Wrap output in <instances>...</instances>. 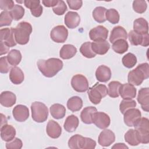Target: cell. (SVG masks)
I'll return each instance as SVG.
<instances>
[{
  "instance_id": "6da1fadb",
  "label": "cell",
  "mask_w": 149,
  "mask_h": 149,
  "mask_svg": "<svg viewBox=\"0 0 149 149\" xmlns=\"http://www.w3.org/2000/svg\"><path fill=\"white\" fill-rule=\"evenodd\" d=\"M37 64L41 73L47 77L55 76L63 66L62 61L56 58H51L47 60L40 59Z\"/></svg>"
},
{
  "instance_id": "7a4b0ae2",
  "label": "cell",
  "mask_w": 149,
  "mask_h": 149,
  "mask_svg": "<svg viewBox=\"0 0 149 149\" xmlns=\"http://www.w3.org/2000/svg\"><path fill=\"white\" fill-rule=\"evenodd\" d=\"M149 77V65L148 63L139 65L134 69L130 71L127 76L129 83L133 86L140 85L144 80Z\"/></svg>"
},
{
  "instance_id": "3957f363",
  "label": "cell",
  "mask_w": 149,
  "mask_h": 149,
  "mask_svg": "<svg viewBox=\"0 0 149 149\" xmlns=\"http://www.w3.org/2000/svg\"><path fill=\"white\" fill-rule=\"evenodd\" d=\"M13 30L15 40L17 44L25 45L28 43L30 35L32 33V26L30 23L21 22L13 28Z\"/></svg>"
},
{
  "instance_id": "277c9868",
  "label": "cell",
  "mask_w": 149,
  "mask_h": 149,
  "mask_svg": "<svg viewBox=\"0 0 149 149\" xmlns=\"http://www.w3.org/2000/svg\"><path fill=\"white\" fill-rule=\"evenodd\" d=\"M133 126L137 132L140 143L148 144L149 143V120L147 118H140L134 123Z\"/></svg>"
},
{
  "instance_id": "5b68a950",
  "label": "cell",
  "mask_w": 149,
  "mask_h": 149,
  "mask_svg": "<svg viewBox=\"0 0 149 149\" xmlns=\"http://www.w3.org/2000/svg\"><path fill=\"white\" fill-rule=\"evenodd\" d=\"M87 93L90 101L97 105L108 94V88L105 85L96 83L93 86L88 88Z\"/></svg>"
},
{
  "instance_id": "8992f818",
  "label": "cell",
  "mask_w": 149,
  "mask_h": 149,
  "mask_svg": "<svg viewBox=\"0 0 149 149\" xmlns=\"http://www.w3.org/2000/svg\"><path fill=\"white\" fill-rule=\"evenodd\" d=\"M32 119L36 122H44L48 116V109L42 102L36 101L31 105Z\"/></svg>"
},
{
  "instance_id": "52a82bcc",
  "label": "cell",
  "mask_w": 149,
  "mask_h": 149,
  "mask_svg": "<svg viewBox=\"0 0 149 149\" xmlns=\"http://www.w3.org/2000/svg\"><path fill=\"white\" fill-rule=\"evenodd\" d=\"M71 86L76 91L83 93L88 89V81L83 74H77L72 77Z\"/></svg>"
},
{
  "instance_id": "ba28073f",
  "label": "cell",
  "mask_w": 149,
  "mask_h": 149,
  "mask_svg": "<svg viewBox=\"0 0 149 149\" xmlns=\"http://www.w3.org/2000/svg\"><path fill=\"white\" fill-rule=\"evenodd\" d=\"M68 36V30L63 25H58L54 27L51 33V38L55 42L63 43L65 42Z\"/></svg>"
},
{
  "instance_id": "9c48e42d",
  "label": "cell",
  "mask_w": 149,
  "mask_h": 149,
  "mask_svg": "<svg viewBox=\"0 0 149 149\" xmlns=\"http://www.w3.org/2000/svg\"><path fill=\"white\" fill-rule=\"evenodd\" d=\"M129 40L133 45H141L143 47H147L149 45L148 33L140 34L133 30H130L128 35Z\"/></svg>"
},
{
  "instance_id": "30bf717a",
  "label": "cell",
  "mask_w": 149,
  "mask_h": 149,
  "mask_svg": "<svg viewBox=\"0 0 149 149\" xmlns=\"http://www.w3.org/2000/svg\"><path fill=\"white\" fill-rule=\"evenodd\" d=\"M93 123L98 128L105 129L107 128L111 123L109 115L102 112H96L93 117Z\"/></svg>"
},
{
  "instance_id": "8fae6325",
  "label": "cell",
  "mask_w": 149,
  "mask_h": 149,
  "mask_svg": "<svg viewBox=\"0 0 149 149\" xmlns=\"http://www.w3.org/2000/svg\"><path fill=\"white\" fill-rule=\"evenodd\" d=\"M123 120L125 125L129 127H132L136 121L141 117V112L137 108H130L124 113Z\"/></svg>"
},
{
  "instance_id": "7c38bea8",
  "label": "cell",
  "mask_w": 149,
  "mask_h": 149,
  "mask_svg": "<svg viewBox=\"0 0 149 149\" xmlns=\"http://www.w3.org/2000/svg\"><path fill=\"white\" fill-rule=\"evenodd\" d=\"M108 36V30L101 25L92 29L89 32V37L94 41L106 40Z\"/></svg>"
},
{
  "instance_id": "4fadbf2b",
  "label": "cell",
  "mask_w": 149,
  "mask_h": 149,
  "mask_svg": "<svg viewBox=\"0 0 149 149\" xmlns=\"http://www.w3.org/2000/svg\"><path fill=\"white\" fill-rule=\"evenodd\" d=\"M1 41L3 42L9 47H13L17 44L15 40L13 27L4 28L0 30Z\"/></svg>"
},
{
  "instance_id": "5bb4252c",
  "label": "cell",
  "mask_w": 149,
  "mask_h": 149,
  "mask_svg": "<svg viewBox=\"0 0 149 149\" xmlns=\"http://www.w3.org/2000/svg\"><path fill=\"white\" fill-rule=\"evenodd\" d=\"M12 114L14 119L16 121L23 122L29 118V111L26 106L19 104L14 107L12 111Z\"/></svg>"
},
{
  "instance_id": "9a60e30c",
  "label": "cell",
  "mask_w": 149,
  "mask_h": 149,
  "mask_svg": "<svg viewBox=\"0 0 149 149\" xmlns=\"http://www.w3.org/2000/svg\"><path fill=\"white\" fill-rule=\"evenodd\" d=\"M115 140V135L114 133L109 129L102 130L98 139V143L102 147H108L112 144Z\"/></svg>"
},
{
  "instance_id": "2e32d148",
  "label": "cell",
  "mask_w": 149,
  "mask_h": 149,
  "mask_svg": "<svg viewBox=\"0 0 149 149\" xmlns=\"http://www.w3.org/2000/svg\"><path fill=\"white\" fill-rule=\"evenodd\" d=\"M136 88L130 83L121 84L119 88V95L123 100L133 99L136 95Z\"/></svg>"
},
{
  "instance_id": "e0dca14e",
  "label": "cell",
  "mask_w": 149,
  "mask_h": 149,
  "mask_svg": "<svg viewBox=\"0 0 149 149\" xmlns=\"http://www.w3.org/2000/svg\"><path fill=\"white\" fill-rule=\"evenodd\" d=\"M64 22L65 25L68 28L73 29L79 25L80 23V17L77 12L69 11L65 15Z\"/></svg>"
},
{
  "instance_id": "ac0fdd59",
  "label": "cell",
  "mask_w": 149,
  "mask_h": 149,
  "mask_svg": "<svg viewBox=\"0 0 149 149\" xmlns=\"http://www.w3.org/2000/svg\"><path fill=\"white\" fill-rule=\"evenodd\" d=\"M137 101L141 105L142 109L146 112L149 111V88H141L138 93Z\"/></svg>"
},
{
  "instance_id": "d6986e66",
  "label": "cell",
  "mask_w": 149,
  "mask_h": 149,
  "mask_svg": "<svg viewBox=\"0 0 149 149\" xmlns=\"http://www.w3.org/2000/svg\"><path fill=\"white\" fill-rule=\"evenodd\" d=\"M46 132L51 138L57 139L62 133V129L58 122L54 120H49L47 125Z\"/></svg>"
},
{
  "instance_id": "ffe728a7",
  "label": "cell",
  "mask_w": 149,
  "mask_h": 149,
  "mask_svg": "<svg viewBox=\"0 0 149 149\" xmlns=\"http://www.w3.org/2000/svg\"><path fill=\"white\" fill-rule=\"evenodd\" d=\"M24 4L27 8L30 9L31 15L34 17H40L42 13V6L40 5V1H24Z\"/></svg>"
},
{
  "instance_id": "44dd1931",
  "label": "cell",
  "mask_w": 149,
  "mask_h": 149,
  "mask_svg": "<svg viewBox=\"0 0 149 149\" xmlns=\"http://www.w3.org/2000/svg\"><path fill=\"white\" fill-rule=\"evenodd\" d=\"M16 101V95L9 91H5L0 95V103L5 107H11Z\"/></svg>"
},
{
  "instance_id": "7402d4cb",
  "label": "cell",
  "mask_w": 149,
  "mask_h": 149,
  "mask_svg": "<svg viewBox=\"0 0 149 149\" xmlns=\"http://www.w3.org/2000/svg\"><path fill=\"white\" fill-rule=\"evenodd\" d=\"M95 77L100 82H107L111 77V71L109 68L105 65L99 66L95 71Z\"/></svg>"
},
{
  "instance_id": "603a6c76",
  "label": "cell",
  "mask_w": 149,
  "mask_h": 149,
  "mask_svg": "<svg viewBox=\"0 0 149 149\" xmlns=\"http://www.w3.org/2000/svg\"><path fill=\"white\" fill-rule=\"evenodd\" d=\"M16 136V130L10 125L5 124L1 127V137L2 140L8 142L12 140Z\"/></svg>"
},
{
  "instance_id": "cb8c5ba5",
  "label": "cell",
  "mask_w": 149,
  "mask_h": 149,
  "mask_svg": "<svg viewBox=\"0 0 149 149\" xmlns=\"http://www.w3.org/2000/svg\"><path fill=\"white\" fill-rule=\"evenodd\" d=\"M127 38V34L126 30L122 26H118L112 29L111 31L109 41L111 43H113L115 41L119 40H126Z\"/></svg>"
},
{
  "instance_id": "d4e9b609",
  "label": "cell",
  "mask_w": 149,
  "mask_h": 149,
  "mask_svg": "<svg viewBox=\"0 0 149 149\" xmlns=\"http://www.w3.org/2000/svg\"><path fill=\"white\" fill-rule=\"evenodd\" d=\"M91 48L96 54L104 55L109 49L110 45L107 40L94 41L91 42Z\"/></svg>"
},
{
  "instance_id": "484cf974",
  "label": "cell",
  "mask_w": 149,
  "mask_h": 149,
  "mask_svg": "<svg viewBox=\"0 0 149 149\" xmlns=\"http://www.w3.org/2000/svg\"><path fill=\"white\" fill-rule=\"evenodd\" d=\"M24 79V75L21 69L17 66L13 67L9 73V79L14 84H21Z\"/></svg>"
},
{
  "instance_id": "4316f807",
  "label": "cell",
  "mask_w": 149,
  "mask_h": 149,
  "mask_svg": "<svg viewBox=\"0 0 149 149\" xmlns=\"http://www.w3.org/2000/svg\"><path fill=\"white\" fill-rule=\"evenodd\" d=\"M133 31L140 34L148 33V24L147 21L143 17H139L134 20L133 22Z\"/></svg>"
},
{
  "instance_id": "83f0119b",
  "label": "cell",
  "mask_w": 149,
  "mask_h": 149,
  "mask_svg": "<svg viewBox=\"0 0 149 149\" xmlns=\"http://www.w3.org/2000/svg\"><path fill=\"white\" fill-rule=\"evenodd\" d=\"M97 109L94 107H87L84 108L80 113V118L81 121L86 124L93 123V117Z\"/></svg>"
},
{
  "instance_id": "f1b7e54d",
  "label": "cell",
  "mask_w": 149,
  "mask_h": 149,
  "mask_svg": "<svg viewBox=\"0 0 149 149\" xmlns=\"http://www.w3.org/2000/svg\"><path fill=\"white\" fill-rule=\"evenodd\" d=\"M77 52L76 48L72 44H65L61 48L59 55L63 59H69L73 58Z\"/></svg>"
},
{
  "instance_id": "f546056e",
  "label": "cell",
  "mask_w": 149,
  "mask_h": 149,
  "mask_svg": "<svg viewBox=\"0 0 149 149\" xmlns=\"http://www.w3.org/2000/svg\"><path fill=\"white\" fill-rule=\"evenodd\" d=\"M79 123L78 118L74 115H70L66 118L63 124V127L68 132H73L76 130L79 126Z\"/></svg>"
},
{
  "instance_id": "4dcf8cb0",
  "label": "cell",
  "mask_w": 149,
  "mask_h": 149,
  "mask_svg": "<svg viewBox=\"0 0 149 149\" xmlns=\"http://www.w3.org/2000/svg\"><path fill=\"white\" fill-rule=\"evenodd\" d=\"M49 110L51 116L56 119L63 118L66 114L65 107L60 104H54L52 105Z\"/></svg>"
},
{
  "instance_id": "1f68e13d",
  "label": "cell",
  "mask_w": 149,
  "mask_h": 149,
  "mask_svg": "<svg viewBox=\"0 0 149 149\" xmlns=\"http://www.w3.org/2000/svg\"><path fill=\"white\" fill-rule=\"evenodd\" d=\"M84 142V137L80 134H74L68 141V146L71 149H81Z\"/></svg>"
},
{
  "instance_id": "d6a6232c",
  "label": "cell",
  "mask_w": 149,
  "mask_h": 149,
  "mask_svg": "<svg viewBox=\"0 0 149 149\" xmlns=\"http://www.w3.org/2000/svg\"><path fill=\"white\" fill-rule=\"evenodd\" d=\"M83 107V101L81 98L78 96H73L70 98L67 102L68 108L72 111H79Z\"/></svg>"
},
{
  "instance_id": "836d02e7",
  "label": "cell",
  "mask_w": 149,
  "mask_h": 149,
  "mask_svg": "<svg viewBox=\"0 0 149 149\" xmlns=\"http://www.w3.org/2000/svg\"><path fill=\"white\" fill-rule=\"evenodd\" d=\"M22 54L17 49H12L8 54L7 59L11 66H15L19 64L22 60Z\"/></svg>"
},
{
  "instance_id": "e575fe53",
  "label": "cell",
  "mask_w": 149,
  "mask_h": 149,
  "mask_svg": "<svg viewBox=\"0 0 149 149\" xmlns=\"http://www.w3.org/2000/svg\"><path fill=\"white\" fill-rule=\"evenodd\" d=\"M125 140L132 146H136L140 144L137 132L135 129H129L125 134Z\"/></svg>"
},
{
  "instance_id": "d590c367",
  "label": "cell",
  "mask_w": 149,
  "mask_h": 149,
  "mask_svg": "<svg viewBox=\"0 0 149 149\" xmlns=\"http://www.w3.org/2000/svg\"><path fill=\"white\" fill-rule=\"evenodd\" d=\"M107 9L102 6L96 7L93 12V17L94 19L98 23H101L106 21V14Z\"/></svg>"
},
{
  "instance_id": "8d00e7d4",
  "label": "cell",
  "mask_w": 149,
  "mask_h": 149,
  "mask_svg": "<svg viewBox=\"0 0 149 149\" xmlns=\"http://www.w3.org/2000/svg\"><path fill=\"white\" fill-rule=\"evenodd\" d=\"M129 48V45L126 40H119L115 41L112 45V49L118 54H122L127 51Z\"/></svg>"
},
{
  "instance_id": "74e56055",
  "label": "cell",
  "mask_w": 149,
  "mask_h": 149,
  "mask_svg": "<svg viewBox=\"0 0 149 149\" xmlns=\"http://www.w3.org/2000/svg\"><path fill=\"white\" fill-rule=\"evenodd\" d=\"M121 83L118 81H112L108 84V94L110 97L116 98L119 96V88Z\"/></svg>"
},
{
  "instance_id": "f35d334b",
  "label": "cell",
  "mask_w": 149,
  "mask_h": 149,
  "mask_svg": "<svg viewBox=\"0 0 149 149\" xmlns=\"http://www.w3.org/2000/svg\"><path fill=\"white\" fill-rule=\"evenodd\" d=\"M122 62L125 67L130 69L134 66L136 64L137 58L133 54L129 52L123 56Z\"/></svg>"
},
{
  "instance_id": "ab89813d",
  "label": "cell",
  "mask_w": 149,
  "mask_h": 149,
  "mask_svg": "<svg viewBox=\"0 0 149 149\" xmlns=\"http://www.w3.org/2000/svg\"><path fill=\"white\" fill-rule=\"evenodd\" d=\"M80 52L87 58H93L96 55V54L92 50L91 42H86L83 43L80 48Z\"/></svg>"
},
{
  "instance_id": "60d3db41",
  "label": "cell",
  "mask_w": 149,
  "mask_h": 149,
  "mask_svg": "<svg viewBox=\"0 0 149 149\" xmlns=\"http://www.w3.org/2000/svg\"><path fill=\"white\" fill-rule=\"evenodd\" d=\"M12 19L15 20L21 19L24 15V9L20 5L16 4L14 6L11 10L9 11Z\"/></svg>"
},
{
  "instance_id": "b9f144b4",
  "label": "cell",
  "mask_w": 149,
  "mask_h": 149,
  "mask_svg": "<svg viewBox=\"0 0 149 149\" xmlns=\"http://www.w3.org/2000/svg\"><path fill=\"white\" fill-rule=\"evenodd\" d=\"M106 20L112 24H117L119 21V14L118 12L113 8L109 9L107 10L105 14Z\"/></svg>"
},
{
  "instance_id": "7bdbcfd3",
  "label": "cell",
  "mask_w": 149,
  "mask_h": 149,
  "mask_svg": "<svg viewBox=\"0 0 149 149\" xmlns=\"http://www.w3.org/2000/svg\"><path fill=\"white\" fill-rule=\"evenodd\" d=\"M136 106V102L132 99L123 100L119 105V110L123 114L126 111L130 108H134Z\"/></svg>"
},
{
  "instance_id": "ee69618b",
  "label": "cell",
  "mask_w": 149,
  "mask_h": 149,
  "mask_svg": "<svg viewBox=\"0 0 149 149\" xmlns=\"http://www.w3.org/2000/svg\"><path fill=\"white\" fill-rule=\"evenodd\" d=\"M147 8L146 1L143 0H135L133 2V9L138 13H143Z\"/></svg>"
},
{
  "instance_id": "f6af8a7d",
  "label": "cell",
  "mask_w": 149,
  "mask_h": 149,
  "mask_svg": "<svg viewBox=\"0 0 149 149\" xmlns=\"http://www.w3.org/2000/svg\"><path fill=\"white\" fill-rule=\"evenodd\" d=\"M12 20L13 19L9 11H2L0 14V27L10 26Z\"/></svg>"
},
{
  "instance_id": "bcb514c9",
  "label": "cell",
  "mask_w": 149,
  "mask_h": 149,
  "mask_svg": "<svg viewBox=\"0 0 149 149\" xmlns=\"http://www.w3.org/2000/svg\"><path fill=\"white\" fill-rule=\"evenodd\" d=\"M53 12L57 15H62L67 10V6L65 2L62 1H59L58 3L53 7Z\"/></svg>"
},
{
  "instance_id": "7dc6e473",
  "label": "cell",
  "mask_w": 149,
  "mask_h": 149,
  "mask_svg": "<svg viewBox=\"0 0 149 149\" xmlns=\"http://www.w3.org/2000/svg\"><path fill=\"white\" fill-rule=\"evenodd\" d=\"M5 146L7 149H20L23 146V143L20 139L16 137L7 142Z\"/></svg>"
},
{
  "instance_id": "c3c4849f",
  "label": "cell",
  "mask_w": 149,
  "mask_h": 149,
  "mask_svg": "<svg viewBox=\"0 0 149 149\" xmlns=\"http://www.w3.org/2000/svg\"><path fill=\"white\" fill-rule=\"evenodd\" d=\"M10 69V65L8 62L7 56H2L0 58V72L7 73Z\"/></svg>"
},
{
  "instance_id": "681fc988",
  "label": "cell",
  "mask_w": 149,
  "mask_h": 149,
  "mask_svg": "<svg viewBox=\"0 0 149 149\" xmlns=\"http://www.w3.org/2000/svg\"><path fill=\"white\" fill-rule=\"evenodd\" d=\"M15 5L12 0H0V8L4 11L11 10Z\"/></svg>"
},
{
  "instance_id": "f907efd6",
  "label": "cell",
  "mask_w": 149,
  "mask_h": 149,
  "mask_svg": "<svg viewBox=\"0 0 149 149\" xmlns=\"http://www.w3.org/2000/svg\"><path fill=\"white\" fill-rule=\"evenodd\" d=\"M69 8L73 10H79L83 5V1L81 0H67Z\"/></svg>"
},
{
  "instance_id": "816d5d0a",
  "label": "cell",
  "mask_w": 149,
  "mask_h": 149,
  "mask_svg": "<svg viewBox=\"0 0 149 149\" xmlns=\"http://www.w3.org/2000/svg\"><path fill=\"white\" fill-rule=\"evenodd\" d=\"M96 146L95 141L91 138L84 137V142L82 149H94Z\"/></svg>"
},
{
  "instance_id": "f5cc1de1",
  "label": "cell",
  "mask_w": 149,
  "mask_h": 149,
  "mask_svg": "<svg viewBox=\"0 0 149 149\" xmlns=\"http://www.w3.org/2000/svg\"><path fill=\"white\" fill-rule=\"evenodd\" d=\"M58 0H43L42 3L46 7H54L58 3Z\"/></svg>"
},
{
  "instance_id": "db71d44e",
  "label": "cell",
  "mask_w": 149,
  "mask_h": 149,
  "mask_svg": "<svg viewBox=\"0 0 149 149\" xmlns=\"http://www.w3.org/2000/svg\"><path fill=\"white\" fill-rule=\"evenodd\" d=\"M0 47H1V49H0V52H1L0 55H2L3 54H6L9 52L10 47H8L6 44H5L3 42L1 41Z\"/></svg>"
},
{
  "instance_id": "11a10c76",
  "label": "cell",
  "mask_w": 149,
  "mask_h": 149,
  "mask_svg": "<svg viewBox=\"0 0 149 149\" xmlns=\"http://www.w3.org/2000/svg\"><path fill=\"white\" fill-rule=\"evenodd\" d=\"M112 148H128V147L126 146L124 143H116L112 147Z\"/></svg>"
}]
</instances>
